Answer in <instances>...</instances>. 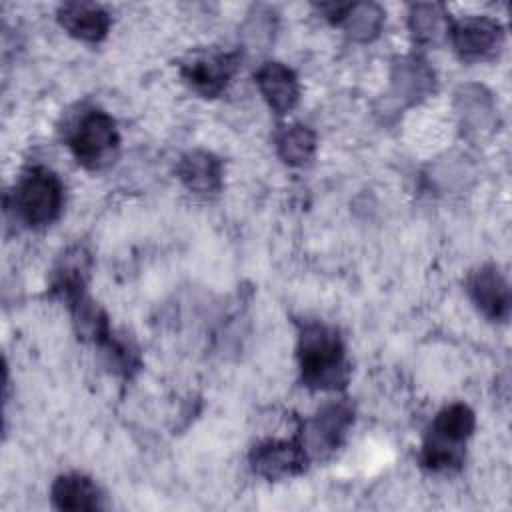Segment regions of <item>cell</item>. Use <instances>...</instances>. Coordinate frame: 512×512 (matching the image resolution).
<instances>
[{
	"label": "cell",
	"mask_w": 512,
	"mask_h": 512,
	"mask_svg": "<svg viewBox=\"0 0 512 512\" xmlns=\"http://www.w3.org/2000/svg\"><path fill=\"white\" fill-rule=\"evenodd\" d=\"M302 384L310 390H338L348 382V362L342 336L322 322H306L298 336Z\"/></svg>",
	"instance_id": "cell-1"
},
{
	"label": "cell",
	"mask_w": 512,
	"mask_h": 512,
	"mask_svg": "<svg viewBox=\"0 0 512 512\" xmlns=\"http://www.w3.org/2000/svg\"><path fill=\"white\" fill-rule=\"evenodd\" d=\"M476 428L470 406L454 402L444 406L432 420L422 444L420 462L430 472L460 470L466 456V440Z\"/></svg>",
	"instance_id": "cell-2"
},
{
	"label": "cell",
	"mask_w": 512,
	"mask_h": 512,
	"mask_svg": "<svg viewBox=\"0 0 512 512\" xmlns=\"http://www.w3.org/2000/svg\"><path fill=\"white\" fill-rule=\"evenodd\" d=\"M14 216L28 228H44L58 220L64 208V184L46 166L26 168L12 194Z\"/></svg>",
	"instance_id": "cell-3"
},
{
	"label": "cell",
	"mask_w": 512,
	"mask_h": 512,
	"mask_svg": "<svg viewBox=\"0 0 512 512\" xmlns=\"http://www.w3.org/2000/svg\"><path fill=\"white\" fill-rule=\"evenodd\" d=\"M66 144L86 170H104L116 160L120 134L114 118L100 108L82 110L66 128Z\"/></svg>",
	"instance_id": "cell-4"
},
{
	"label": "cell",
	"mask_w": 512,
	"mask_h": 512,
	"mask_svg": "<svg viewBox=\"0 0 512 512\" xmlns=\"http://www.w3.org/2000/svg\"><path fill=\"white\" fill-rule=\"evenodd\" d=\"M352 424L354 406L348 400H334L302 424L298 440L310 458H326L342 446Z\"/></svg>",
	"instance_id": "cell-5"
},
{
	"label": "cell",
	"mask_w": 512,
	"mask_h": 512,
	"mask_svg": "<svg viewBox=\"0 0 512 512\" xmlns=\"http://www.w3.org/2000/svg\"><path fill=\"white\" fill-rule=\"evenodd\" d=\"M240 66L238 52H194L180 62L182 80L200 96L214 98L224 92Z\"/></svg>",
	"instance_id": "cell-6"
},
{
	"label": "cell",
	"mask_w": 512,
	"mask_h": 512,
	"mask_svg": "<svg viewBox=\"0 0 512 512\" xmlns=\"http://www.w3.org/2000/svg\"><path fill=\"white\" fill-rule=\"evenodd\" d=\"M448 36L456 54L466 62L490 58L498 54L504 44L502 24L488 16H468L462 20H452Z\"/></svg>",
	"instance_id": "cell-7"
},
{
	"label": "cell",
	"mask_w": 512,
	"mask_h": 512,
	"mask_svg": "<svg viewBox=\"0 0 512 512\" xmlns=\"http://www.w3.org/2000/svg\"><path fill=\"white\" fill-rule=\"evenodd\" d=\"M250 468L254 474L274 482L302 474L310 462L300 440H264L250 450Z\"/></svg>",
	"instance_id": "cell-8"
},
{
	"label": "cell",
	"mask_w": 512,
	"mask_h": 512,
	"mask_svg": "<svg viewBox=\"0 0 512 512\" xmlns=\"http://www.w3.org/2000/svg\"><path fill=\"white\" fill-rule=\"evenodd\" d=\"M454 110L460 130L466 138L478 140L488 136L496 126V102L492 92L482 84H462L454 92Z\"/></svg>",
	"instance_id": "cell-9"
},
{
	"label": "cell",
	"mask_w": 512,
	"mask_h": 512,
	"mask_svg": "<svg viewBox=\"0 0 512 512\" xmlns=\"http://www.w3.org/2000/svg\"><path fill=\"white\" fill-rule=\"evenodd\" d=\"M436 90V74L430 64L416 56H400L390 68V96L398 106H414Z\"/></svg>",
	"instance_id": "cell-10"
},
{
	"label": "cell",
	"mask_w": 512,
	"mask_h": 512,
	"mask_svg": "<svg viewBox=\"0 0 512 512\" xmlns=\"http://www.w3.org/2000/svg\"><path fill=\"white\" fill-rule=\"evenodd\" d=\"M468 296L490 322H506L512 308L510 284L494 264L480 266L468 278Z\"/></svg>",
	"instance_id": "cell-11"
},
{
	"label": "cell",
	"mask_w": 512,
	"mask_h": 512,
	"mask_svg": "<svg viewBox=\"0 0 512 512\" xmlns=\"http://www.w3.org/2000/svg\"><path fill=\"white\" fill-rule=\"evenodd\" d=\"M92 256L82 246L68 248L56 262L50 274V292L52 296L62 298L66 304H72L86 294V284L90 278Z\"/></svg>",
	"instance_id": "cell-12"
},
{
	"label": "cell",
	"mask_w": 512,
	"mask_h": 512,
	"mask_svg": "<svg viewBox=\"0 0 512 512\" xmlns=\"http://www.w3.org/2000/svg\"><path fill=\"white\" fill-rule=\"evenodd\" d=\"M256 86L268 106L276 114H288L294 110L300 98V84L292 68L282 62H266L254 74Z\"/></svg>",
	"instance_id": "cell-13"
},
{
	"label": "cell",
	"mask_w": 512,
	"mask_h": 512,
	"mask_svg": "<svg viewBox=\"0 0 512 512\" xmlns=\"http://www.w3.org/2000/svg\"><path fill=\"white\" fill-rule=\"evenodd\" d=\"M56 16L70 36L92 44L104 40L112 24L110 14L94 2H64Z\"/></svg>",
	"instance_id": "cell-14"
},
{
	"label": "cell",
	"mask_w": 512,
	"mask_h": 512,
	"mask_svg": "<svg viewBox=\"0 0 512 512\" xmlns=\"http://www.w3.org/2000/svg\"><path fill=\"white\" fill-rule=\"evenodd\" d=\"M178 180L194 194H216L224 182V164L218 156L206 150L186 152L176 166Z\"/></svg>",
	"instance_id": "cell-15"
},
{
	"label": "cell",
	"mask_w": 512,
	"mask_h": 512,
	"mask_svg": "<svg viewBox=\"0 0 512 512\" xmlns=\"http://www.w3.org/2000/svg\"><path fill=\"white\" fill-rule=\"evenodd\" d=\"M50 500L58 510H100L104 508L102 492L96 482L84 474L70 472L54 480Z\"/></svg>",
	"instance_id": "cell-16"
},
{
	"label": "cell",
	"mask_w": 512,
	"mask_h": 512,
	"mask_svg": "<svg viewBox=\"0 0 512 512\" xmlns=\"http://www.w3.org/2000/svg\"><path fill=\"white\" fill-rule=\"evenodd\" d=\"M450 14L442 4L436 2H420L410 8L408 28L412 32L414 42L422 46L440 44L450 32Z\"/></svg>",
	"instance_id": "cell-17"
},
{
	"label": "cell",
	"mask_w": 512,
	"mask_h": 512,
	"mask_svg": "<svg viewBox=\"0 0 512 512\" xmlns=\"http://www.w3.org/2000/svg\"><path fill=\"white\" fill-rule=\"evenodd\" d=\"M384 18L386 14L382 6L374 2H354V4H344L336 24H340L352 40L370 42L380 34L384 26Z\"/></svg>",
	"instance_id": "cell-18"
},
{
	"label": "cell",
	"mask_w": 512,
	"mask_h": 512,
	"mask_svg": "<svg viewBox=\"0 0 512 512\" xmlns=\"http://www.w3.org/2000/svg\"><path fill=\"white\" fill-rule=\"evenodd\" d=\"M68 308L72 312V324L80 340L92 342L100 348L110 338L112 328L108 316L88 294L68 304Z\"/></svg>",
	"instance_id": "cell-19"
},
{
	"label": "cell",
	"mask_w": 512,
	"mask_h": 512,
	"mask_svg": "<svg viewBox=\"0 0 512 512\" xmlns=\"http://www.w3.org/2000/svg\"><path fill=\"white\" fill-rule=\"evenodd\" d=\"M276 152L288 166H304L316 152V134L304 124L284 126L276 134Z\"/></svg>",
	"instance_id": "cell-20"
},
{
	"label": "cell",
	"mask_w": 512,
	"mask_h": 512,
	"mask_svg": "<svg viewBox=\"0 0 512 512\" xmlns=\"http://www.w3.org/2000/svg\"><path fill=\"white\" fill-rule=\"evenodd\" d=\"M278 18L268 6H252L240 26V38L244 46L252 52H266L274 42Z\"/></svg>",
	"instance_id": "cell-21"
},
{
	"label": "cell",
	"mask_w": 512,
	"mask_h": 512,
	"mask_svg": "<svg viewBox=\"0 0 512 512\" xmlns=\"http://www.w3.org/2000/svg\"><path fill=\"white\" fill-rule=\"evenodd\" d=\"M100 350H102L106 368H110L114 374L130 378L140 370V354L134 342L122 336H116L112 332L110 338L100 346Z\"/></svg>",
	"instance_id": "cell-22"
}]
</instances>
